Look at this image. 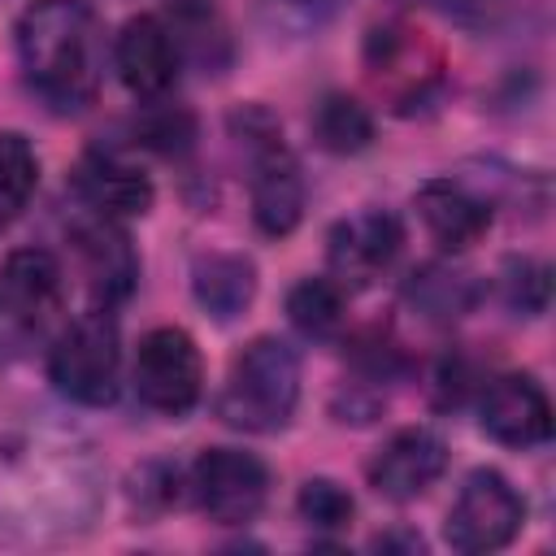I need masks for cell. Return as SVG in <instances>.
I'll return each instance as SVG.
<instances>
[{
	"instance_id": "obj_17",
	"label": "cell",
	"mask_w": 556,
	"mask_h": 556,
	"mask_svg": "<svg viewBox=\"0 0 556 556\" xmlns=\"http://www.w3.org/2000/svg\"><path fill=\"white\" fill-rule=\"evenodd\" d=\"M404 300L426 321H456V317L473 313V304L482 300V282L460 265L430 261V265L413 269V278L404 282Z\"/></svg>"
},
{
	"instance_id": "obj_5",
	"label": "cell",
	"mask_w": 556,
	"mask_h": 556,
	"mask_svg": "<svg viewBox=\"0 0 556 556\" xmlns=\"http://www.w3.org/2000/svg\"><path fill=\"white\" fill-rule=\"evenodd\" d=\"M200 387H204V361H200V348L187 330L178 326H156L139 339V352H135V391L148 408L156 413H187L195 400H200Z\"/></svg>"
},
{
	"instance_id": "obj_8",
	"label": "cell",
	"mask_w": 556,
	"mask_h": 556,
	"mask_svg": "<svg viewBox=\"0 0 556 556\" xmlns=\"http://www.w3.org/2000/svg\"><path fill=\"white\" fill-rule=\"evenodd\" d=\"M478 421L504 447H539L552 434V404L530 374H500L482 387Z\"/></svg>"
},
{
	"instance_id": "obj_6",
	"label": "cell",
	"mask_w": 556,
	"mask_h": 556,
	"mask_svg": "<svg viewBox=\"0 0 556 556\" xmlns=\"http://www.w3.org/2000/svg\"><path fill=\"white\" fill-rule=\"evenodd\" d=\"M187 486H191V500L200 504V513H208L222 526H243L261 513V504L269 495V469L252 452L208 447L191 465Z\"/></svg>"
},
{
	"instance_id": "obj_15",
	"label": "cell",
	"mask_w": 556,
	"mask_h": 556,
	"mask_svg": "<svg viewBox=\"0 0 556 556\" xmlns=\"http://www.w3.org/2000/svg\"><path fill=\"white\" fill-rule=\"evenodd\" d=\"M61 304V265L43 248H22L0 269V308L22 326H39Z\"/></svg>"
},
{
	"instance_id": "obj_16",
	"label": "cell",
	"mask_w": 556,
	"mask_h": 556,
	"mask_svg": "<svg viewBox=\"0 0 556 556\" xmlns=\"http://www.w3.org/2000/svg\"><path fill=\"white\" fill-rule=\"evenodd\" d=\"M191 291H195V300L208 317L230 321L256 295V265L239 252H208L191 269Z\"/></svg>"
},
{
	"instance_id": "obj_9",
	"label": "cell",
	"mask_w": 556,
	"mask_h": 556,
	"mask_svg": "<svg viewBox=\"0 0 556 556\" xmlns=\"http://www.w3.org/2000/svg\"><path fill=\"white\" fill-rule=\"evenodd\" d=\"M443 469H447V443L426 426H408V430H395L374 452L369 486L387 500H417L439 482Z\"/></svg>"
},
{
	"instance_id": "obj_10",
	"label": "cell",
	"mask_w": 556,
	"mask_h": 556,
	"mask_svg": "<svg viewBox=\"0 0 556 556\" xmlns=\"http://www.w3.org/2000/svg\"><path fill=\"white\" fill-rule=\"evenodd\" d=\"M113 61L122 83L139 100H161L178 83V43L161 17H148V13L130 17L113 39Z\"/></svg>"
},
{
	"instance_id": "obj_14",
	"label": "cell",
	"mask_w": 556,
	"mask_h": 556,
	"mask_svg": "<svg viewBox=\"0 0 556 556\" xmlns=\"http://www.w3.org/2000/svg\"><path fill=\"white\" fill-rule=\"evenodd\" d=\"M417 213L430 230V239L447 252H465L473 248L486 226H491V200L482 191H473L469 182H456V178H430L421 182L417 191Z\"/></svg>"
},
{
	"instance_id": "obj_23",
	"label": "cell",
	"mask_w": 556,
	"mask_h": 556,
	"mask_svg": "<svg viewBox=\"0 0 556 556\" xmlns=\"http://www.w3.org/2000/svg\"><path fill=\"white\" fill-rule=\"evenodd\" d=\"M139 139H143L148 148H156V152L178 156V152H187L191 139H195V122H191V113H182V109H156V113H148V117L139 122Z\"/></svg>"
},
{
	"instance_id": "obj_19",
	"label": "cell",
	"mask_w": 556,
	"mask_h": 556,
	"mask_svg": "<svg viewBox=\"0 0 556 556\" xmlns=\"http://www.w3.org/2000/svg\"><path fill=\"white\" fill-rule=\"evenodd\" d=\"M287 317L308 339H330L343 326V287L334 278H300L287 291Z\"/></svg>"
},
{
	"instance_id": "obj_21",
	"label": "cell",
	"mask_w": 556,
	"mask_h": 556,
	"mask_svg": "<svg viewBox=\"0 0 556 556\" xmlns=\"http://www.w3.org/2000/svg\"><path fill=\"white\" fill-rule=\"evenodd\" d=\"M500 295L517 317H539L552 300V269L534 256H508L500 274Z\"/></svg>"
},
{
	"instance_id": "obj_22",
	"label": "cell",
	"mask_w": 556,
	"mask_h": 556,
	"mask_svg": "<svg viewBox=\"0 0 556 556\" xmlns=\"http://www.w3.org/2000/svg\"><path fill=\"white\" fill-rule=\"evenodd\" d=\"M295 508H300V517H304L313 530H343V526L352 521V513H356L352 495H348L334 478H308V482L300 486Z\"/></svg>"
},
{
	"instance_id": "obj_12",
	"label": "cell",
	"mask_w": 556,
	"mask_h": 556,
	"mask_svg": "<svg viewBox=\"0 0 556 556\" xmlns=\"http://www.w3.org/2000/svg\"><path fill=\"white\" fill-rule=\"evenodd\" d=\"M74 248H78L87 287H91V295H96L100 308H113V304H122L135 291L139 261H135V248H130L122 222L100 217V213L83 217L74 226Z\"/></svg>"
},
{
	"instance_id": "obj_24",
	"label": "cell",
	"mask_w": 556,
	"mask_h": 556,
	"mask_svg": "<svg viewBox=\"0 0 556 556\" xmlns=\"http://www.w3.org/2000/svg\"><path fill=\"white\" fill-rule=\"evenodd\" d=\"M135 500H143L152 508H169L178 500V469H169V465H143L135 473Z\"/></svg>"
},
{
	"instance_id": "obj_18",
	"label": "cell",
	"mask_w": 556,
	"mask_h": 556,
	"mask_svg": "<svg viewBox=\"0 0 556 556\" xmlns=\"http://www.w3.org/2000/svg\"><path fill=\"white\" fill-rule=\"evenodd\" d=\"M313 139H317V148H326V152H334V156H356V152H365L369 148V139H374V117H369V109L356 100V96H348V91H330V96H321L317 104H313Z\"/></svg>"
},
{
	"instance_id": "obj_3",
	"label": "cell",
	"mask_w": 556,
	"mask_h": 556,
	"mask_svg": "<svg viewBox=\"0 0 556 556\" xmlns=\"http://www.w3.org/2000/svg\"><path fill=\"white\" fill-rule=\"evenodd\" d=\"M117 374H122V339H117V321L109 317V308H91L74 317L48 352L52 387L65 400L87 404V408L113 404Z\"/></svg>"
},
{
	"instance_id": "obj_7",
	"label": "cell",
	"mask_w": 556,
	"mask_h": 556,
	"mask_svg": "<svg viewBox=\"0 0 556 556\" xmlns=\"http://www.w3.org/2000/svg\"><path fill=\"white\" fill-rule=\"evenodd\" d=\"M400 243H404V226L387 208H361V213L343 217L326 239L334 282L339 287H369L400 256Z\"/></svg>"
},
{
	"instance_id": "obj_13",
	"label": "cell",
	"mask_w": 556,
	"mask_h": 556,
	"mask_svg": "<svg viewBox=\"0 0 556 556\" xmlns=\"http://www.w3.org/2000/svg\"><path fill=\"white\" fill-rule=\"evenodd\" d=\"M74 187L91 213L113 217V222L143 217L152 208V178L122 152H104V148L87 152L74 169Z\"/></svg>"
},
{
	"instance_id": "obj_11",
	"label": "cell",
	"mask_w": 556,
	"mask_h": 556,
	"mask_svg": "<svg viewBox=\"0 0 556 556\" xmlns=\"http://www.w3.org/2000/svg\"><path fill=\"white\" fill-rule=\"evenodd\" d=\"M248 152H252V217H256V226L265 235L282 239L304 217V178H300V165L282 148V135L278 139H265V143H252Z\"/></svg>"
},
{
	"instance_id": "obj_1",
	"label": "cell",
	"mask_w": 556,
	"mask_h": 556,
	"mask_svg": "<svg viewBox=\"0 0 556 556\" xmlns=\"http://www.w3.org/2000/svg\"><path fill=\"white\" fill-rule=\"evenodd\" d=\"M22 74L56 113H83L104 78V35L87 0H35L17 22Z\"/></svg>"
},
{
	"instance_id": "obj_20",
	"label": "cell",
	"mask_w": 556,
	"mask_h": 556,
	"mask_svg": "<svg viewBox=\"0 0 556 556\" xmlns=\"http://www.w3.org/2000/svg\"><path fill=\"white\" fill-rule=\"evenodd\" d=\"M35 178H39L35 148L17 130H0V226L26 208Z\"/></svg>"
},
{
	"instance_id": "obj_4",
	"label": "cell",
	"mask_w": 556,
	"mask_h": 556,
	"mask_svg": "<svg viewBox=\"0 0 556 556\" xmlns=\"http://www.w3.org/2000/svg\"><path fill=\"white\" fill-rule=\"evenodd\" d=\"M521 521H526V504L513 491V482L500 469H473L447 508L443 539L456 552L478 556V552H495V547L513 543Z\"/></svg>"
},
{
	"instance_id": "obj_25",
	"label": "cell",
	"mask_w": 556,
	"mask_h": 556,
	"mask_svg": "<svg viewBox=\"0 0 556 556\" xmlns=\"http://www.w3.org/2000/svg\"><path fill=\"white\" fill-rule=\"evenodd\" d=\"M374 547H378V552H387V547H408V552H421V539H413V534H378V539H374Z\"/></svg>"
},
{
	"instance_id": "obj_2",
	"label": "cell",
	"mask_w": 556,
	"mask_h": 556,
	"mask_svg": "<svg viewBox=\"0 0 556 556\" xmlns=\"http://www.w3.org/2000/svg\"><path fill=\"white\" fill-rule=\"evenodd\" d=\"M295 404H300V352L278 334L252 339L235 356L226 387L217 395L222 421H230L235 430H252V434L282 430Z\"/></svg>"
}]
</instances>
